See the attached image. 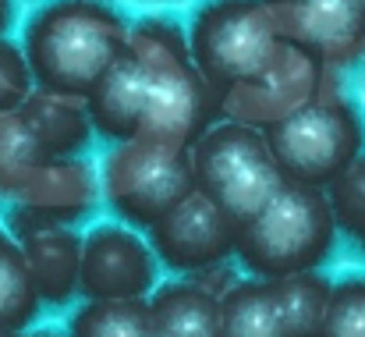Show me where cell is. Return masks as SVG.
Returning a JSON list of instances; mask_svg holds the SVG:
<instances>
[{
  "instance_id": "obj_2",
  "label": "cell",
  "mask_w": 365,
  "mask_h": 337,
  "mask_svg": "<svg viewBox=\"0 0 365 337\" xmlns=\"http://www.w3.org/2000/svg\"><path fill=\"white\" fill-rule=\"evenodd\" d=\"M128 50L142 68L145 89L138 135L192 149L195 139L220 117V96L195 68L188 39L174 21L149 18L128 32Z\"/></svg>"
},
{
  "instance_id": "obj_17",
  "label": "cell",
  "mask_w": 365,
  "mask_h": 337,
  "mask_svg": "<svg viewBox=\"0 0 365 337\" xmlns=\"http://www.w3.org/2000/svg\"><path fill=\"white\" fill-rule=\"evenodd\" d=\"M18 111L29 121V128L39 139V146L46 149V156H75L86 149V142L93 135L86 100H75V96H53V93L32 89V96Z\"/></svg>"
},
{
  "instance_id": "obj_28",
  "label": "cell",
  "mask_w": 365,
  "mask_h": 337,
  "mask_svg": "<svg viewBox=\"0 0 365 337\" xmlns=\"http://www.w3.org/2000/svg\"><path fill=\"white\" fill-rule=\"evenodd\" d=\"M149 337H170V334H163V331H149Z\"/></svg>"
},
{
  "instance_id": "obj_29",
  "label": "cell",
  "mask_w": 365,
  "mask_h": 337,
  "mask_svg": "<svg viewBox=\"0 0 365 337\" xmlns=\"http://www.w3.org/2000/svg\"><path fill=\"white\" fill-rule=\"evenodd\" d=\"M0 337H18V334H11V331H0Z\"/></svg>"
},
{
  "instance_id": "obj_9",
  "label": "cell",
  "mask_w": 365,
  "mask_h": 337,
  "mask_svg": "<svg viewBox=\"0 0 365 337\" xmlns=\"http://www.w3.org/2000/svg\"><path fill=\"white\" fill-rule=\"evenodd\" d=\"M280 39L323 68L365 61V14L351 0H262Z\"/></svg>"
},
{
  "instance_id": "obj_14",
  "label": "cell",
  "mask_w": 365,
  "mask_h": 337,
  "mask_svg": "<svg viewBox=\"0 0 365 337\" xmlns=\"http://www.w3.org/2000/svg\"><path fill=\"white\" fill-rule=\"evenodd\" d=\"M96 188L89 181V171L75 164L71 156H53L39 167V174L21 188L18 203L43 217L46 224H71L82 217L93 203Z\"/></svg>"
},
{
  "instance_id": "obj_6",
  "label": "cell",
  "mask_w": 365,
  "mask_h": 337,
  "mask_svg": "<svg viewBox=\"0 0 365 337\" xmlns=\"http://www.w3.org/2000/svg\"><path fill=\"white\" fill-rule=\"evenodd\" d=\"M195 185L217 199L238 224L259 213L284 185V171L266 142V131L235 117H217L192 146Z\"/></svg>"
},
{
  "instance_id": "obj_18",
  "label": "cell",
  "mask_w": 365,
  "mask_h": 337,
  "mask_svg": "<svg viewBox=\"0 0 365 337\" xmlns=\"http://www.w3.org/2000/svg\"><path fill=\"white\" fill-rule=\"evenodd\" d=\"M39 306L43 298L36 291L21 245L7 231H0V331L21 334L39 316Z\"/></svg>"
},
{
  "instance_id": "obj_1",
  "label": "cell",
  "mask_w": 365,
  "mask_h": 337,
  "mask_svg": "<svg viewBox=\"0 0 365 337\" xmlns=\"http://www.w3.org/2000/svg\"><path fill=\"white\" fill-rule=\"evenodd\" d=\"M128 32L103 0H50L25 21L21 54L39 93L86 100L124 54Z\"/></svg>"
},
{
  "instance_id": "obj_7",
  "label": "cell",
  "mask_w": 365,
  "mask_h": 337,
  "mask_svg": "<svg viewBox=\"0 0 365 337\" xmlns=\"http://www.w3.org/2000/svg\"><path fill=\"white\" fill-rule=\"evenodd\" d=\"M192 188V149L153 135L114 142L103 160V196L128 227L149 231Z\"/></svg>"
},
{
  "instance_id": "obj_5",
  "label": "cell",
  "mask_w": 365,
  "mask_h": 337,
  "mask_svg": "<svg viewBox=\"0 0 365 337\" xmlns=\"http://www.w3.org/2000/svg\"><path fill=\"white\" fill-rule=\"evenodd\" d=\"M262 131L284 178L316 188H330L362 156L365 146L359 107L337 89L312 96Z\"/></svg>"
},
{
  "instance_id": "obj_4",
  "label": "cell",
  "mask_w": 365,
  "mask_h": 337,
  "mask_svg": "<svg viewBox=\"0 0 365 337\" xmlns=\"http://www.w3.org/2000/svg\"><path fill=\"white\" fill-rule=\"evenodd\" d=\"M188 50L210 89L227 93L259 82L287 50L262 0H206L192 14Z\"/></svg>"
},
{
  "instance_id": "obj_16",
  "label": "cell",
  "mask_w": 365,
  "mask_h": 337,
  "mask_svg": "<svg viewBox=\"0 0 365 337\" xmlns=\"http://www.w3.org/2000/svg\"><path fill=\"white\" fill-rule=\"evenodd\" d=\"M145 302L153 331H163L170 337H217L220 331V298L192 277L156 288Z\"/></svg>"
},
{
  "instance_id": "obj_21",
  "label": "cell",
  "mask_w": 365,
  "mask_h": 337,
  "mask_svg": "<svg viewBox=\"0 0 365 337\" xmlns=\"http://www.w3.org/2000/svg\"><path fill=\"white\" fill-rule=\"evenodd\" d=\"M277 291L284 302L291 337H319L327 298H330V281H323L316 270H309V273L277 277Z\"/></svg>"
},
{
  "instance_id": "obj_11",
  "label": "cell",
  "mask_w": 365,
  "mask_h": 337,
  "mask_svg": "<svg viewBox=\"0 0 365 337\" xmlns=\"http://www.w3.org/2000/svg\"><path fill=\"white\" fill-rule=\"evenodd\" d=\"M330 68L309 61L298 50H284V57L252 86H242L235 93H227L220 100V117H235L255 128H269L273 121L287 117L291 111H298L302 104H309L312 96L327 93L323 89V75Z\"/></svg>"
},
{
  "instance_id": "obj_19",
  "label": "cell",
  "mask_w": 365,
  "mask_h": 337,
  "mask_svg": "<svg viewBox=\"0 0 365 337\" xmlns=\"http://www.w3.org/2000/svg\"><path fill=\"white\" fill-rule=\"evenodd\" d=\"M46 160L53 156H46L21 111H0V196L18 199Z\"/></svg>"
},
{
  "instance_id": "obj_22",
  "label": "cell",
  "mask_w": 365,
  "mask_h": 337,
  "mask_svg": "<svg viewBox=\"0 0 365 337\" xmlns=\"http://www.w3.org/2000/svg\"><path fill=\"white\" fill-rule=\"evenodd\" d=\"M330 206H334V221L337 231L365 252V153L327 188Z\"/></svg>"
},
{
  "instance_id": "obj_8",
  "label": "cell",
  "mask_w": 365,
  "mask_h": 337,
  "mask_svg": "<svg viewBox=\"0 0 365 337\" xmlns=\"http://www.w3.org/2000/svg\"><path fill=\"white\" fill-rule=\"evenodd\" d=\"M238 221L210 199L199 185L185 192L156 224L149 227V245L156 259L174 273H199L235 256Z\"/></svg>"
},
{
  "instance_id": "obj_27",
  "label": "cell",
  "mask_w": 365,
  "mask_h": 337,
  "mask_svg": "<svg viewBox=\"0 0 365 337\" xmlns=\"http://www.w3.org/2000/svg\"><path fill=\"white\" fill-rule=\"evenodd\" d=\"M351 4H355V7H359V11L365 14V0H351Z\"/></svg>"
},
{
  "instance_id": "obj_15",
  "label": "cell",
  "mask_w": 365,
  "mask_h": 337,
  "mask_svg": "<svg viewBox=\"0 0 365 337\" xmlns=\"http://www.w3.org/2000/svg\"><path fill=\"white\" fill-rule=\"evenodd\" d=\"M217 337H291L277 281L245 277L220 298Z\"/></svg>"
},
{
  "instance_id": "obj_23",
  "label": "cell",
  "mask_w": 365,
  "mask_h": 337,
  "mask_svg": "<svg viewBox=\"0 0 365 337\" xmlns=\"http://www.w3.org/2000/svg\"><path fill=\"white\" fill-rule=\"evenodd\" d=\"M319 337H365V273L330 284Z\"/></svg>"
},
{
  "instance_id": "obj_25",
  "label": "cell",
  "mask_w": 365,
  "mask_h": 337,
  "mask_svg": "<svg viewBox=\"0 0 365 337\" xmlns=\"http://www.w3.org/2000/svg\"><path fill=\"white\" fill-rule=\"evenodd\" d=\"M11 14H14V7H11V0H0V36L7 32V25H11Z\"/></svg>"
},
{
  "instance_id": "obj_13",
  "label": "cell",
  "mask_w": 365,
  "mask_h": 337,
  "mask_svg": "<svg viewBox=\"0 0 365 337\" xmlns=\"http://www.w3.org/2000/svg\"><path fill=\"white\" fill-rule=\"evenodd\" d=\"M142 68L135 61V54L124 43V54L114 61V68L93 86V93L86 96V111L93 121V131L110 139V142H124L135 139L142 128Z\"/></svg>"
},
{
  "instance_id": "obj_10",
  "label": "cell",
  "mask_w": 365,
  "mask_h": 337,
  "mask_svg": "<svg viewBox=\"0 0 365 337\" xmlns=\"http://www.w3.org/2000/svg\"><path fill=\"white\" fill-rule=\"evenodd\" d=\"M156 252L128 224H96L82 238V298H149L156 291Z\"/></svg>"
},
{
  "instance_id": "obj_26",
  "label": "cell",
  "mask_w": 365,
  "mask_h": 337,
  "mask_svg": "<svg viewBox=\"0 0 365 337\" xmlns=\"http://www.w3.org/2000/svg\"><path fill=\"white\" fill-rule=\"evenodd\" d=\"M29 337H61V334H53V331H39V334H29Z\"/></svg>"
},
{
  "instance_id": "obj_24",
  "label": "cell",
  "mask_w": 365,
  "mask_h": 337,
  "mask_svg": "<svg viewBox=\"0 0 365 337\" xmlns=\"http://www.w3.org/2000/svg\"><path fill=\"white\" fill-rule=\"evenodd\" d=\"M32 89L36 82H32L21 46L0 36V111H18L32 96Z\"/></svg>"
},
{
  "instance_id": "obj_3",
  "label": "cell",
  "mask_w": 365,
  "mask_h": 337,
  "mask_svg": "<svg viewBox=\"0 0 365 337\" xmlns=\"http://www.w3.org/2000/svg\"><path fill=\"white\" fill-rule=\"evenodd\" d=\"M337 245V221L327 188L284 178L269 203L238 224L235 256L252 277H291L319 270Z\"/></svg>"
},
{
  "instance_id": "obj_20",
  "label": "cell",
  "mask_w": 365,
  "mask_h": 337,
  "mask_svg": "<svg viewBox=\"0 0 365 337\" xmlns=\"http://www.w3.org/2000/svg\"><path fill=\"white\" fill-rule=\"evenodd\" d=\"M149 331L145 298H86L68 323V337H149Z\"/></svg>"
},
{
  "instance_id": "obj_12",
  "label": "cell",
  "mask_w": 365,
  "mask_h": 337,
  "mask_svg": "<svg viewBox=\"0 0 365 337\" xmlns=\"http://www.w3.org/2000/svg\"><path fill=\"white\" fill-rule=\"evenodd\" d=\"M29 273L36 281V291L50 306H64L71 295H78L82 277V234L68 224H43L39 231L18 238Z\"/></svg>"
}]
</instances>
